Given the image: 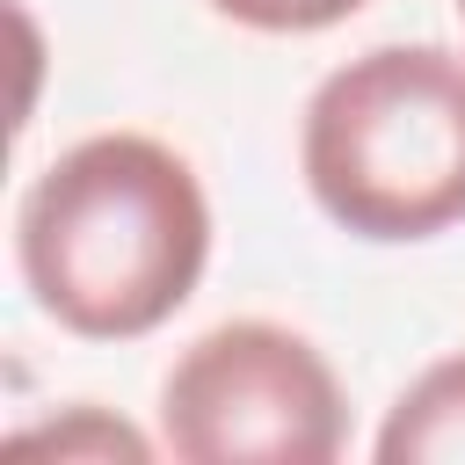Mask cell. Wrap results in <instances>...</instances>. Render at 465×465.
Masks as SVG:
<instances>
[{"instance_id": "1", "label": "cell", "mask_w": 465, "mask_h": 465, "mask_svg": "<svg viewBox=\"0 0 465 465\" xmlns=\"http://www.w3.org/2000/svg\"><path fill=\"white\" fill-rule=\"evenodd\" d=\"M15 269L51 327L80 341H145L211 269V196L167 138L94 131L22 189Z\"/></svg>"}, {"instance_id": "2", "label": "cell", "mask_w": 465, "mask_h": 465, "mask_svg": "<svg viewBox=\"0 0 465 465\" xmlns=\"http://www.w3.org/2000/svg\"><path fill=\"white\" fill-rule=\"evenodd\" d=\"M298 174L327 225L414 247L465 225V51L371 44L298 116Z\"/></svg>"}, {"instance_id": "3", "label": "cell", "mask_w": 465, "mask_h": 465, "mask_svg": "<svg viewBox=\"0 0 465 465\" xmlns=\"http://www.w3.org/2000/svg\"><path fill=\"white\" fill-rule=\"evenodd\" d=\"M341 443V378L283 320H218L160 378V450L182 465H327Z\"/></svg>"}, {"instance_id": "4", "label": "cell", "mask_w": 465, "mask_h": 465, "mask_svg": "<svg viewBox=\"0 0 465 465\" xmlns=\"http://www.w3.org/2000/svg\"><path fill=\"white\" fill-rule=\"evenodd\" d=\"M378 465H465V349L436 356L400 385L371 436Z\"/></svg>"}, {"instance_id": "5", "label": "cell", "mask_w": 465, "mask_h": 465, "mask_svg": "<svg viewBox=\"0 0 465 465\" xmlns=\"http://www.w3.org/2000/svg\"><path fill=\"white\" fill-rule=\"evenodd\" d=\"M160 443L145 436V429H131L124 414H109V407H94V400H73L58 421H44V429H15L7 436V458H58V465H73V458H87V465H145Z\"/></svg>"}, {"instance_id": "6", "label": "cell", "mask_w": 465, "mask_h": 465, "mask_svg": "<svg viewBox=\"0 0 465 465\" xmlns=\"http://www.w3.org/2000/svg\"><path fill=\"white\" fill-rule=\"evenodd\" d=\"M203 7L254 29V36H320V29L349 22V15H363L371 0H203Z\"/></svg>"}, {"instance_id": "7", "label": "cell", "mask_w": 465, "mask_h": 465, "mask_svg": "<svg viewBox=\"0 0 465 465\" xmlns=\"http://www.w3.org/2000/svg\"><path fill=\"white\" fill-rule=\"evenodd\" d=\"M458 22H465V0H458Z\"/></svg>"}]
</instances>
